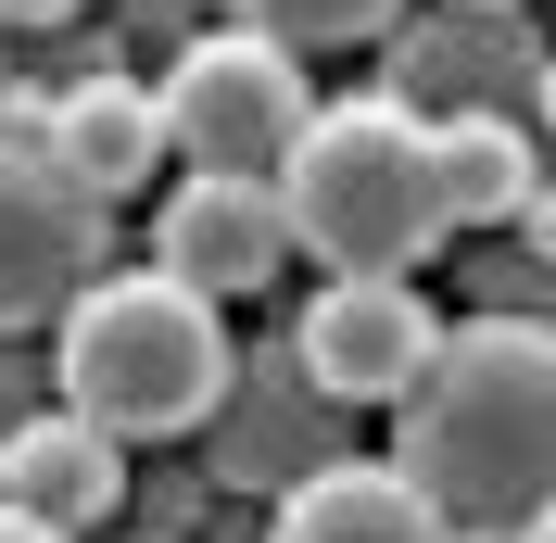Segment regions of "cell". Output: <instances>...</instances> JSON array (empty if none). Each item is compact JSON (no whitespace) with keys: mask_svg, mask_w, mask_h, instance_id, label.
<instances>
[{"mask_svg":"<svg viewBox=\"0 0 556 543\" xmlns=\"http://www.w3.org/2000/svg\"><path fill=\"white\" fill-rule=\"evenodd\" d=\"M392 468L443 506V531H531L556 506V329L468 316L430 379L392 405Z\"/></svg>","mask_w":556,"mask_h":543,"instance_id":"obj_1","label":"cell"},{"mask_svg":"<svg viewBox=\"0 0 556 543\" xmlns=\"http://www.w3.org/2000/svg\"><path fill=\"white\" fill-rule=\"evenodd\" d=\"M228 316L203 291H177L165 266H127V278H89L76 316L51 329V379L64 405L114 442H190L215 405H228Z\"/></svg>","mask_w":556,"mask_h":543,"instance_id":"obj_2","label":"cell"},{"mask_svg":"<svg viewBox=\"0 0 556 543\" xmlns=\"http://www.w3.org/2000/svg\"><path fill=\"white\" fill-rule=\"evenodd\" d=\"M291 203V253L329 278H417V253H443V165H430V114L405 102H316V127L278 165Z\"/></svg>","mask_w":556,"mask_h":543,"instance_id":"obj_3","label":"cell"},{"mask_svg":"<svg viewBox=\"0 0 556 543\" xmlns=\"http://www.w3.org/2000/svg\"><path fill=\"white\" fill-rule=\"evenodd\" d=\"M304 127H316L304 51H278L253 26H215L165 64V152L190 177H278Z\"/></svg>","mask_w":556,"mask_h":543,"instance_id":"obj_4","label":"cell"},{"mask_svg":"<svg viewBox=\"0 0 556 543\" xmlns=\"http://www.w3.org/2000/svg\"><path fill=\"white\" fill-rule=\"evenodd\" d=\"M114 253V203L51 165V139H0V329H64Z\"/></svg>","mask_w":556,"mask_h":543,"instance_id":"obj_5","label":"cell"},{"mask_svg":"<svg viewBox=\"0 0 556 543\" xmlns=\"http://www.w3.org/2000/svg\"><path fill=\"white\" fill-rule=\"evenodd\" d=\"M291 354H304V379L329 405H405L430 379V354H443V316L417 304V278H329L304 304Z\"/></svg>","mask_w":556,"mask_h":543,"instance_id":"obj_6","label":"cell"},{"mask_svg":"<svg viewBox=\"0 0 556 543\" xmlns=\"http://www.w3.org/2000/svg\"><path fill=\"white\" fill-rule=\"evenodd\" d=\"M152 266H165L177 291H203V304L266 291V278L291 266V203H278V177H177L165 228H152Z\"/></svg>","mask_w":556,"mask_h":543,"instance_id":"obj_7","label":"cell"},{"mask_svg":"<svg viewBox=\"0 0 556 543\" xmlns=\"http://www.w3.org/2000/svg\"><path fill=\"white\" fill-rule=\"evenodd\" d=\"M266 543H455V531H443V506H430L392 455H329V468H304L278 493Z\"/></svg>","mask_w":556,"mask_h":543,"instance_id":"obj_8","label":"cell"},{"mask_svg":"<svg viewBox=\"0 0 556 543\" xmlns=\"http://www.w3.org/2000/svg\"><path fill=\"white\" fill-rule=\"evenodd\" d=\"M0 468H13V506L26 518L89 531V518H114V493H127V442L89 430L76 405H38L26 430H0Z\"/></svg>","mask_w":556,"mask_h":543,"instance_id":"obj_9","label":"cell"},{"mask_svg":"<svg viewBox=\"0 0 556 543\" xmlns=\"http://www.w3.org/2000/svg\"><path fill=\"white\" fill-rule=\"evenodd\" d=\"M51 165L89 177L102 203H127L139 177L165 165V89H139V76H76L64 102H51Z\"/></svg>","mask_w":556,"mask_h":543,"instance_id":"obj_10","label":"cell"},{"mask_svg":"<svg viewBox=\"0 0 556 543\" xmlns=\"http://www.w3.org/2000/svg\"><path fill=\"white\" fill-rule=\"evenodd\" d=\"M430 165H443V228H519L544 203V152L519 114H430Z\"/></svg>","mask_w":556,"mask_h":543,"instance_id":"obj_11","label":"cell"},{"mask_svg":"<svg viewBox=\"0 0 556 543\" xmlns=\"http://www.w3.org/2000/svg\"><path fill=\"white\" fill-rule=\"evenodd\" d=\"M405 0H228V26L278 38V51H354V38H392Z\"/></svg>","mask_w":556,"mask_h":543,"instance_id":"obj_12","label":"cell"},{"mask_svg":"<svg viewBox=\"0 0 556 543\" xmlns=\"http://www.w3.org/2000/svg\"><path fill=\"white\" fill-rule=\"evenodd\" d=\"M64 13H89V0H0V26H64Z\"/></svg>","mask_w":556,"mask_h":543,"instance_id":"obj_13","label":"cell"},{"mask_svg":"<svg viewBox=\"0 0 556 543\" xmlns=\"http://www.w3.org/2000/svg\"><path fill=\"white\" fill-rule=\"evenodd\" d=\"M0 543H76V531H51V518H26V506H0Z\"/></svg>","mask_w":556,"mask_h":543,"instance_id":"obj_14","label":"cell"},{"mask_svg":"<svg viewBox=\"0 0 556 543\" xmlns=\"http://www.w3.org/2000/svg\"><path fill=\"white\" fill-rule=\"evenodd\" d=\"M519 228H531V253H544V266H556V190H544V203L519 215Z\"/></svg>","mask_w":556,"mask_h":543,"instance_id":"obj_15","label":"cell"},{"mask_svg":"<svg viewBox=\"0 0 556 543\" xmlns=\"http://www.w3.org/2000/svg\"><path fill=\"white\" fill-rule=\"evenodd\" d=\"M519 543H556V506H544V518H531V531H519Z\"/></svg>","mask_w":556,"mask_h":543,"instance_id":"obj_16","label":"cell"},{"mask_svg":"<svg viewBox=\"0 0 556 543\" xmlns=\"http://www.w3.org/2000/svg\"><path fill=\"white\" fill-rule=\"evenodd\" d=\"M455 13H519V0H455Z\"/></svg>","mask_w":556,"mask_h":543,"instance_id":"obj_17","label":"cell"},{"mask_svg":"<svg viewBox=\"0 0 556 543\" xmlns=\"http://www.w3.org/2000/svg\"><path fill=\"white\" fill-rule=\"evenodd\" d=\"M544 127H556V64H544Z\"/></svg>","mask_w":556,"mask_h":543,"instance_id":"obj_18","label":"cell"},{"mask_svg":"<svg viewBox=\"0 0 556 543\" xmlns=\"http://www.w3.org/2000/svg\"><path fill=\"white\" fill-rule=\"evenodd\" d=\"M0 506H13V468H0Z\"/></svg>","mask_w":556,"mask_h":543,"instance_id":"obj_19","label":"cell"}]
</instances>
